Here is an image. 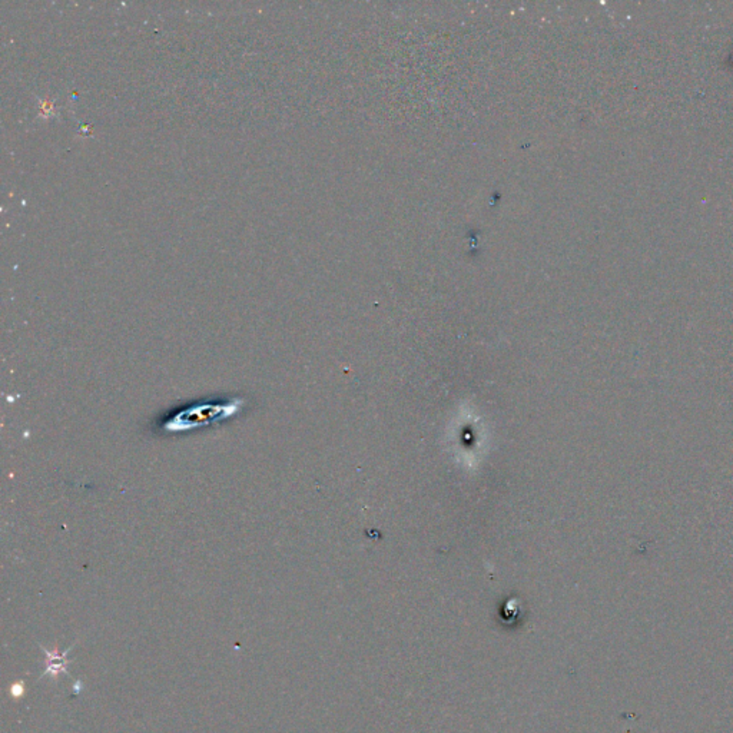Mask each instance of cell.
Segmentation results:
<instances>
[{"label": "cell", "mask_w": 733, "mask_h": 733, "mask_svg": "<svg viewBox=\"0 0 733 733\" xmlns=\"http://www.w3.org/2000/svg\"><path fill=\"white\" fill-rule=\"evenodd\" d=\"M46 658L49 659L48 662V666H46L44 672H43V676L44 675H51V677H58L59 673H68L66 670V653H58V652H48L46 649H43Z\"/></svg>", "instance_id": "1"}]
</instances>
